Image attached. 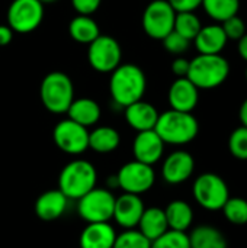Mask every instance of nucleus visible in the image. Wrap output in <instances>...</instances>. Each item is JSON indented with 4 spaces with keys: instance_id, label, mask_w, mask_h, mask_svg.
<instances>
[{
    "instance_id": "obj_11",
    "label": "nucleus",
    "mask_w": 247,
    "mask_h": 248,
    "mask_svg": "<svg viewBox=\"0 0 247 248\" xmlns=\"http://www.w3.org/2000/svg\"><path fill=\"white\" fill-rule=\"evenodd\" d=\"M52 140L58 150L70 155H80L89 148L87 128L68 118L54 126Z\"/></svg>"
},
{
    "instance_id": "obj_17",
    "label": "nucleus",
    "mask_w": 247,
    "mask_h": 248,
    "mask_svg": "<svg viewBox=\"0 0 247 248\" xmlns=\"http://www.w3.org/2000/svg\"><path fill=\"white\" fill-rule=\"evenodd\" d=\"M124 116H125L127 124L134 131L141 132V131L154 129L157 119H159V112L151 103L144 102L141 99V100L124 108Z\"/></svg>"
},
{
    "instance_id": "obj_3",
    "label": "nucleus",
    "mask_w": 247,
    "mask_h": 248,
    "mask_svg": "<svg viewBox=\"0 0 247 248\" xmlns=\"http://www.w3.org/2000/svg\"><path fill=\"white\" fill-rule=\"evenodd\" d=\"M230 76V64L221 54H198L189 62L188 78L201 90L221 86Z\"/></svg>"
},
{
    "instance_id": "obj_37",
    "label": "nucleus",
    "mask_w": 247,
    "mask_h": 248,
    "mask_svg": "<svg viewBox=\"0 0 247 248\" xmlns=\"http://www.w3.org/2000/svg\"><path fill=\"white\" fill-rule=\"evenodd\" d=\"M189 60L186 58H175L172 61V73L176 76V77H186L188 76V71H189Z\"/></svg>"
},
{
    "instance_id": "obj_26",
    "label": "nucleus",
    "mask_w": 247,
    "mask_h": 248,
    "mask_svg": "<svg viewBox=\"0 0 247 248\" xmlns=\"http://www.w3.org/2000/svg\"><path fill=\"white\" fill-rule=\"evenodd\" d=\"M165 214H166L169 230L186 232L194 222V211L191 205L185 201H179V199L172 201L166 206Z\"/></svg>"
},
{
    "instance_id": "obj_24",
    "label": "nucleus",
    "mask_w": 247,
    "mask_h": 248,
    "mask_svg": "<svg viewBox=\"0 0 247 248\" xmlns=\"http://www.w3.org/2000/svg\"><path fill=\"white\" fill-rule=\"evenodd\" d=\"M191 248H229L226 235L213 225H199L189 234Z\"/></svg>"
},
{
    "instance_id": "obj_27",
    "label": "nucleus",
    "mask_w": 247,
    "mask_h": 248,
    "mask_svg": "<svg viewBox=\"0 0 247 248\" xmlns=\"http://www.w3.org/2000/svg\"><path fill=\"white\" fill-rule=\"evenodd\" d=\"M205 13L215 22H224L239 13L240 0H202Z\"/></svg>"
},
{
    "instance_id": "obj_42",
    "label": "nucleus",
    "mask_w": 247,
    "mask_h": 248,
    "mask_svg": "<svg viewBox=\"0 0 247 248\" xmlns=\"http://www.w3.org/2000/svg\"><path fill=\"white\" fill-rule=\"evenodd\" d=\"M246 81H247V70H246Z\"/></svg>"
},
{
    "instance_id": "obj_9",
    "label": "nucleus",
    "mask_w": 247,
    "mask_h": 248,
    "mask_svg": "<svg viewBox=\"0 0 247 248\" xmlns=\"http://www.w3.org/2000/svg\"><path fill=\"white\" fill-rule=\"evenodd\" d=\"M176 12L167 0H153L143 13L141 25L147 36L162 41L173 31Z\"/></svg>"
},
{
    "instance_id": "obj_19",
    "label": "nucleus",
    "mask_w": 247,
    "mask_h": 248,
    "mask_svg": "<svg viewBox=\"0 0 247 248\" xmlns=\"http://www.w3.org/2000/svg\"><path fill=\"white\" fill-rule=\"evenodd\" d=\"M116 238L115 228L108 222L87 224L80 234V248H112Z\"/></svg>"
},
{
    "instance_id": "obj_6",
    "label": "nucleus",
    "mask_w": 247,
    "mask_h": 248,
    "mask_svg": "<svg viewBox=\"0 0 247 248\" xmlns=\"http://www.w3.org/2000/svg\"><path fill=\"white\" fill-rule=\"evenodd\" d=\"M197 203L207 211H221L230 198L227 183L215 173H204L198 176L192 186Z\"/></svg>"
},
{
    "instance_id": "obj_40",
    "label": "nucleus",
    "mask_w": 247,
    "mask_h": 248,
    "mask_svg": "<svg viewBox=\"0 0 247 248\" xmlns=\"http://www.w3.org/2000/svg\"><path fill=\"white\" fill-rule=\"evenodd\" d=\"M239 118H240V122L243 126L247 128V99L240 105V109H239Z\"/></svg>"
},
{
    "instance_id": "obj_8",
    "label": "nucleus",
    "mask_w": 247,
    "mask_h": 248,
    "mask_svg": "<svg viewBox=\"0 0 247 248\" xmlns=\"http://www.w3.org/2000/svg\"><path fill=\"white\" fill-rule=\"evenodd\" d=\"M87 61L98 73H112L122 61L119 42L111 35H99L87 45Z\"/></svg>"
},
{
    "instance_id": "obj_4",
    "label": "nucleus",
    "mask_w": 247,
    "mask_h": 248,
    "mask_svg": "<svg viewBox=\"0 0 247 248\" xmlns=\"http://www.w3.org/2000/svg\"><path fill=\"white\" fill-rule=\"evenodd\" d=\"M98 171L87 160H73L67 163L58 176V189L68 198L79 201L93 187H96Z\"/></svg>"
},
{
    "instance_id": "obj_13",
    "label": "nucleus",
    "mask_w": 247,
    "mask_h": 248,
    "mask_svg": "<svg viewBox=\"0 0 247 248\" xmlns=\"http://www.w3.org/2000/svg\"><path fill=\"white\" fill-rule=\"evenodd\" d=\"M144 209L146 206L140 195L122 193L115 198L112 219H115V222L124 230H134L137 228Z\"/></svg>"
},
{
    "instance_id": "obj_25",
    "label": "nucleus",
    "mask_w": 247,
    "mask_h": 248,
    "mask_svg": "<svg viewBox=\"0 0 247 248\" xmlns=\"http://www.w3.org/2000/svg\"><path fill=\"white\" fill-rule=\"evenodd\" d=\"M121 144L119 132L112 126H96L89 132V148L99 154L115 151Z\"/></svg>"
},
{
    "instance_id": "obj_39",
    "label": "nucleus",
    "mask_w": 247,
    "mask_h": 248,
    "mask_svg": "<svg viewBox=\"0 0 247 248\" xmlns=\"http://www.w3.org/2000/svg\"><path fill=\"white\" fill-rule=\"evenodd\" d=\"M239 42V45H237V51H239V54H240V57L245 60L247 62V32L237 41Z\"/></svg>"
},
{
    "instance_id": "obj_5",
    "label": "nucleus",
    "mask_w": 247,
    "mask_h": 248,
    "mask_svg": "<svg viewBox=\"0 0 247 248\" xmlns=\"http://www.w3.org/2000/svg\"><path fill=\"white\" fill-rule=\"evenodd\" d=\"M39 97L48 112L54 115L67 113L74 100L73 80L63 71L48 73L41 81Z\"/></svg>"
},
{
    "instance_id": "obj_18",
    "label": "nucleus",
    "mask_w": 247,
    "mask_h": 248,
    "mask_svg": "<svg viewBox=\"0 0 247 248\" xmlns=\"http://www.w3.org/2000/svg\"><path fill=\"white\" fill-rule=\"evenodd\" d=\"M68 198L60 189H51L38 196L35 202V214L42 221H55L67 209Z\"/></svg>"
},
{
    "instance_id": "obj_30",
    "label": "nucleus",
    "mask_w": 247,
    "mask_h": 248,
    "mask_svg": "<svg viewBox=\"0 0 247 248\" xmlns=\"http://www.w3.org/2000/svg\"><path fill=\"white\" fill-rule=\"evenodd\" d=\"M151 248H191L189 235L183 231L167 230L159 238L151 241Z\"/></svg>"
},
{
    "instance_id": "obj_22",
    "label": "nucleus",
    "mask_w": 247,
    "mask_h": 248,
    "mask_svg": "<svg viewBox=\"0 0 247 248\" xmlns=\"http://www.w3.org/2000/svg\"><path fill=\"white\" fill-rule=\"evenodd\" d=\"M137 230L150 241H154L156 238H159L162 234H165L169 230L165 209L157 208V206L146 208L137 225Z\"/></svg>"
},
{
    "instance_id": "obj_2",
    "label": "nucleus",
    "mask_w": 247,
    "mask_h": 248,
    "mask_svg": "<svg viewBox=\"0 0 247 248\" xmlns=\"http://www.w3.org/2000/svg\"><path fill=\"white\" fill-rule=\"evenodd\" d=\"M154 131L165 144L185 145L197 138L199 132V124L191 112L169 109L163 113H159Z\"/></svg>"
},
{
    "instance_id": "obj_32",
    "label": "nucleus",
    "mask_w": 247,
    "mask_h": 248,
    "mask_svg": "<svg viewBox=\"0 0 247 248\" xmlns=\"http://www.w3.org/2000/svg\"><path fill=\"white\" fill-rule=\"evenodd\" d=\"M229 150L231 155L237 160L246 161L247 160V128L239 126L236 128L230 138H229Z\"/></svg>"
},
{
    "instance_id": "obj_38",
    "label": "nucleus",
    "mask_w": 247,
    "mask_h": 248,
    "mask_svg": "<svg viewBox=\"0 0 247 248\" xmlns=\"http://www.w3.org/2000/svg\"><path fill=\"white\" fill-rule=\"evenodd\" d=\"M13 29L9 25H0V46H6L13 39Z\"/></svg>"
},
{
    "instance_id": "obj_20",
    "label": "nucleus",
    "mask_w": 247,
    "mask_h": 248,
    "mask_svg": "<svg viewBox=\"0 0 247 248\" xmlns=\"http://www.w3.org/2000/svg\"><path fill=\"white\" fill-rule=\"evenodd\" d=\"M227 36L221 25H202L201 31L192 41L199 54H221L227 45Z\"/></svg>"
},
{
    "instance_id": "obj_28",
    "label": "nucleus",
    "mask_w": 247,
    "mask_h": 248,
    "mask_svg": "<svg viewBox=\"0 0 247 248\" xmlns=\"http://www.w3.org/2000/svg\"><path fill=\"white\" fill-rule=\"evenodd\" d=\"M201 19L195 15V12H176L173 31L186 38L188 41L192 42L201 31Z\"/></svg>"
},
{
    "instance_id": "obj_31",
    "label": "nucleus",
    "mask_w": 247,
    "mask_h": 248,
    "mask_svg": "<svg viewBox=\"0 0 247 248\" xmlns=\"http://www.w3.org/2000/svg\"><path fill=\"white\" fill-rule=\"evenodd\" d=\"M112 248H151V241L146 238L138 230H125L116 235Z\"/></svg>"
},
{
    "instance_id": "obj_21",
    "label": "nucleus",
    "mask_w": 247,
    "mask_h": 248,
    "mask_svg": "<svg viewBox=\"0 0 247 248\" xmlns=\"http://www.w3.org/2000/svg\"><path fill=\"white\" fill-rule=\"evenodd\" d=\"M67 116L68 119L89 128L93 126L99 122L100 116H102V109L99 106V103L90 97H80V99H74L67 110Z\"/></svg>"
},
{
    "instance_id": "obj_34",
    "label": "nucleus",
    "mask_w": 247,
    "mask_h": 248,
    "mask_svg": "<svg viewBox=\"0 0 247 248\" xmlns=\"http://www.w3.org/2000/svg\"><path fill=\"white\" fill-rule=\"evenodd\" d=\"M221 28L227 39H233V41H239L246 33V23L239 15H234L227 20L221 22Z\"/></svg>"
},
{
    "instance_id": "obj_14",
    "label": "nucleus",
    "mask_w": 247,
    "mask_h": 248,
    "mask_svg": "<svg viewBox=\"0 0 247 248\" xmlns=\"http://www.w3.org/2000/svg\"><path fill=\"white\" fill-rule=\"evenodd\" d=\"M195 170V160L194 157L183 150L173 151L169 154L162 167V176L166 183L169 185H181L185 183Z\"/></svg>"
},
{
    "instance_id": "obj_35",
    "label": "nucleus",
    "mask_w": 247,
    "mask_h": 248,
    "mask_svg": "<svg viewBox=\"0 0 247 248\" xmlns=\"http://www.w3.org/2000/svg\"><path fill=\"white\" fill-rule=\"evenodd\" d=\"M102 0H71L73 9L77 15H89L92 16L100 6Z\"/></svg>"
},
{
    "instance_id": "obj_33",
    "label": "nucleus",
    "mask_w": 247,
    "mask_h": 248,
    "mask_svg": "<svg viewBox=\"0 0 247 248\" xmlns=\"http://www.w3.org/2000/svg\"><path fill=\"white\" fill-rule=\"evenodd\" d=\"M162 42H163L165 49L173 55H181V54L186 52L191 45V41H188L186 38H183L182 35H179L175 31H172L169 35H166L162 39Z\"/></svg>"
},
{
    "instance_id": "obj_12",
    "label": "nucleus",
    "mask_w": 247,
    "mask_h": 248,
    "mask_svg": "<svg viewBox=\"0 0 247 248\" xmlns=\"http://www.w3.org/2000/svg\"><path fill=\"white\" fill-rule=\"evenodd\" d=\"M44 19V4L38 0H13L7 9V25L16 33L35 31Z\"/></svg>"
},
{
    "instance_id": "obj_23",
    "label": "nucleus",
    "mask_w": 247,
    "mask_h": 248,
    "mask_svg": "<svg viewBox=\"0 0 247 248\" xmlns=\"http://www.w3.org/2000/svg\"><path fill=\"white\" fill-rule=\"evenodd\" d=\"M68 35L76 42L89 45L100 35V29L98 22L92 16L77 15L68 23Z\"/></svg>"
},
{
    "instance_id": "obj_36",
    "label": "nucleus",
    "mask_w": 247,
    "mask_h": 248,
    "mask_svg": "<svg viewBox=\"0 0 247 248\" xmlns=\"http://www.w3.org/2000/svg\"><path fill=\"white\" fill-rule=\"evenodd\" d=\"M175 12H195L201 4L202 0H167Z\"/></svg>"
},
{
    "instance_id": "obj_16",
    "label": "nucleus",
    "mask_w": 247,
    "mask_h": 248,
    "mask_svg": "<svg viewBox=\"0 0 247 248\" xmlns=\"http://www.w3.org/2000/svg\"><path fill=\"white\" fill-rule=\"evenodd\" d=\"M167 100L170 109L192 113L199 100V89L188 77H176L169 87Z\"/></svg>"
},
{
    "instance_id": "obj_15",
    "label": "nucleus",
    "mask_w": 247,
    "mask_h": 248,
    "mask_svg": "<svg viewBox=\"0 0 247 248\" xmlns=\"http://www.w3.org/2000/svg\"><path fill=\"white\" fill-rule=\"evenodd\" d=\"M165 145L166 144L154 129L137 132L132 142L134 158L140 163L154 166L163 157Z\"/></svg>"
},
{
    "instance_id": "obj_10",
    "label": "nucleus",
    "mask_w": 247,
    "mask_h": 248,
    "mask_svg": "<svg viewBox=\"0 0 247 248\" xmlns=\"http://www.w3.org/2000/svg\"><path fill=\"white\" fill-rule=\"evenodd\" d=\"M115 176L118 180V187H121L124 193L132 195H143L148 192L156 182L153 166L140 163L137 160L125 163Z\"/></svg>"
},
{
    "instance_id": "obj_41",
    "label": "nucleus",
    "mask_w": 247,
    "mask_h": 248,
    "mask_svg": "<svg viewBox=\"0 0 247 248\" xmlns=\"http://www.w3.org/2000/svg\"><path fill=\"white\" fill-rule=\"evenodd\" d=\"M38 1H41L42 4H51V3H55L57 0H38Z\"/></svg>"
},
{
    "instance_id": "obj_29",
    "label": "nucleus",
    "mask_w": 247,
    "mask_h": 248,
    "mask_svg": "<svg viewBox=\"0 0 247 248\" xmlns=\"http://www.w3.org/2000/svg\"><path fill=\"white\" fill-rule=\"evenodd\" d=\"M224 218L234 225L247 224V201L243 198H229L221 208Z\"/></svg>"
},
{
    "instance_id": "obj_1",
    "label": "nucleus",
    "mask_w": 247,
    "mask_h": 248,
    "mask_svg": "<svg viewBox=\"0 0 247 248\" xmlns=\"http://www.w3.org/2000/svg\"><path fill=\"white\" fill-rule=\"evenodd\" d=\"M147 78L141 67L135 64H119L109 78V93L114 105L127 108L143 99Z\"/></svg>"
},
{
    "instance_id": "obj_7",
    "label": "nucleus",
    "mask_w": 247,
    "mask_h": 248,
    "mask_svg": "<svg viewBox=\"0 0 247 248\" xmlns=\"http://www.w3.org/2000/svg\"><path fill=\"white\" fill-rule=\"evenodd\" d=\"M115 196L111 190L102 187H93L84 196L79 199L77 212L87 224L108 222L114 217Z\"/></svg>"
}]
</instances>
